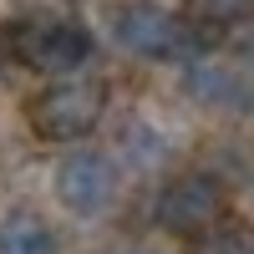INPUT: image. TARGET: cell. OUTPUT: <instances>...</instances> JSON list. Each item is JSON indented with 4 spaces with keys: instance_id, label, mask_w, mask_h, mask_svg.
Wrapping results in <instances>:
<instances>
[{
    "instance_id": "obj_1",
    "label": "cell",
    "mask_w": 254,
    "mask_h": 254,
    "mask_svg": "<svg viewBox=\"0 0 254 254\" xmlns=\"http://www.w3.org/2000/svg\"><path fill=\"white\" fill-rule=\"evenodd\" d=\"M5 51L20 66H31V71L56 81V76H76L92 61V36H87V26H76L71 15L36 10V15H20L5 31Z\"/></svg>"
},
{
    "instance_id": "obj_2",
    "label": "cell",
    "mask_w": 254,
    "mask_h": 254,
    "mask_svg": "<svg viewBox=\"0 0 254 254\" xmlns=\"http://www.w3.org/2000/svg\"><path fill=\"white\" fill-rule=\"evenodd\" d=\"M102 107H107V92L102 81H87V76H56L46 81L31 107H26V122L41 142H76L87 137L92 127L102 122Z\"/></svg>"
},
{
    "instance_id": "obj_3",
    "label": "cell",
    "mask_w": 254,
    "mask_h": 254,
    "mask_svg": "<svg viewBox=\"0 0 254 254\" xmlns=\"http://www.w3.org/2000/svg\"><path fill=\"white\" fill-rule=\"evenodd\" d=\"M112 36L137 61H193V26L168 5H153V0L122 5L112 20Z\"/></svg>"
},
{
    "instance_id": "obj_4",
    "label": "cell",
    "mask_w": 254,
    "mask_h": 254,
    "mask_svg": "<svg viewBox=\"0 0 254 254\" xmlns=\"http://www.w3.org/2000/svg\"><path fill=\"white\" fill-rule=\"evenodd\" d=\"M51 193H56V203L66 208V214L97 219L102 208L117 198V168H112L107 153H97V147H71V153L56 163V173H51Z\"/></svg>"
},
{
    "instance_id": "obj_5",
    "label": "cell",
    "mask_w": 254,
    "mask_h": 254,
    "mask_svg": "<svg viewBox=\"0 0 254 254\" xmlns=\"http://www.w3.org/2000/svg\"><path fill=\"white\" fill-rule=\"evenodd\" d=\"M224 208H229V193H224V183L214 173H183L158 193V224L168 234L203 239L208 229H219Z\"/></svg>"
},
{
    "instance_id": "obj_6",
    "label": "cell",
    "mask_w": 254,
    "mask_h": 254,
    "mask_svg": "<svg viewBox=\"0 0 254 254\" xmlns=\"http://www.w3.org/2000/svg\"><path fill=\"white\" fill-rule=\"evenodd\" d=\"M183 87L198 107H214V112H244L249 107V87L244 76L229 66V61H214V56H193L183 71Z\"/></svg>"
},
{
    "instance_id": "obj_7",
    "label": "cell",
    "mask_w": 254,
    "mask_h": 254,
    "mask_svg": "<svg viewBox=\"0 0 254 254\" xmlns=\"http://www.w3.org/2000/svg\"><path fill=\"white\" fill-rule=\"evenodd\" d=\"M0 254H56V234L41 214L15 208L0 219Z\"/></svg>"
},
{
    "instance_id": "obj_8",
    "label": "cell",
    "mask_w": 254,
    "mask_h": 254,
    "mask_svg": "<svg viewBox=\"0 0 254 254\" xmlns=\"http://www.w3.org/2000/svg\"><path fill=\"white\" fill-rule=\"evenodd\" d=\"M117 153H122L127 168H142V173H147V168H158L168 158V142H163V132L153 122L132 117V122H122V132H117Z\"/></svg>"
},
{
    "instance_id": "obj_9",
    "label": "cell",
    "mask_w": 254,
    "mask_h": 254,
    "mask_svg": "<svg viewBox=\"0 0 254 254\" xmlns=\"http://www.w3.org/2000/svg\"><path fill=\"white\" fill-rule=\"evenodd\" d=\"M198 254H254V224H219L198 239Z\"/></svg>"
},
{
    "instance_id": "obj_10",
    "label": "cell",
    "mask_w": 254,
    "mask_h": 254,
    "mask_svg": "<svg viewBox=\"0 0 254 254\" xmlns=\"http://www.w3.org/2000/svg\"><path fill=\"white\" fill-rule=\"evenodd\" d=\"M203 26H234V20H249L254 15V0H188Z\"/></svg>"
},
{
    "instance_id": "obj_11",
    "label": "cell",
    "mask_w": 254,
    "mask_h": 254,
    "mask_svg": "<svg viewBox=\"0 0 254 254\" xmlns=\"http://www.w3.org/2000/svg\"><path fill=\"white\" fill-rule=\"evenodd\" d=\"M127 254H153V249H127Z\"/></svg>"
},
{
    "instance_id": "obj_12",
    "label": "cell",
    "mask_w": 254,
    "mask_h": 254,
    "mask_svg": "<svg viewBox=\"0 0 254 254\" xmlns=\"http://www.w3.org/2000/svg\"><path fill=\"white\" fill-rule=\"evenodd\" d=\"M249 61H254V46H249Z\"/></svg>"
}]
</instances>
